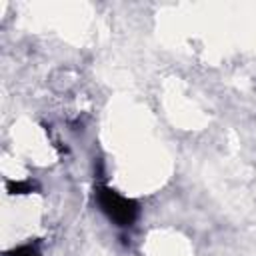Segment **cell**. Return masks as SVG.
Returning a JSON list of instances; mask_svg holds the SVG:
<instances>
[{"mask_svg": "<svg viewBox=\"0 0 256 256\" xmlns=\"http://www.w3.org/2000/svg\"><path fill=\"white\" fill-rule=\"evenodd\" d=\"M96 200L102 212L118 226H130L134 224L138 216V204L126 196H120L116 190L108 186H100L96 190Z\"/></svg>", "mask_w": 256, "mask_h": 256, "instance_id": "6da1fadb", "label": "cell"}, {"mask_svg": "<svg viewBox=\"0 0 256 256\" xmlns=\"http://www.w3.org/2000/svg\"><path fill=\"white\" fill-rule=\"evenodd\" d=\"M6 256H40L36 244H24V246H18L14 250H8Z\"/></svg>", "mask_w": 256, "mask_h": 256, "instance_id": "7a4b0ae2", "label": "cell"}, {"mask_svg": "<svg viewBox=\"0 0 256 256\" xmlns=\"http://www.w3.org/2000/svg\"><path fill=\"white\" fill-rule=\"evenodd\" d=\"M6 188H8V192H12V194H28V192L34 190V186H32L30 182H8Z\"/></svg>", "mask_w": 256, "mask_h": 256, "instance_id": "3957f363", "label": "cell"}]
</instances>
